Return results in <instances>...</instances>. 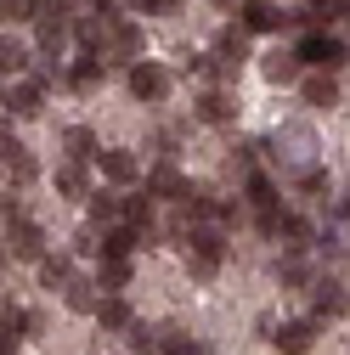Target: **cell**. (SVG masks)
<instances>
[{"label":"cell","instance_id":"6da1fadb","mask_svg":"<svg viewBox=\"0 0 350 355\" xmlns=\"http://www.w3.org/2000/svg\"><path fill=\"white\" fill-rule=\"evenodd\" d=\"M272 164L283 175H305L317 164V130L311 124H283L277 136H272Z\"/></svg>","mask_w":350,"mask_h":355},{"label":"cell","instance_id":"7a4b0ae2","mask_svg":"<svg viewBox=\"0 0 350 355\" xmlns=\"http://www.w3.org/2000/svg\"><path fill=\"white\" fill-rule=\"evenodd\" d=\"M294 51L311 62V68H328V73H339V68H344V57H350L344 40H333V34H322V28H305V40H299Z\"/></svg>","mask_w":350,"mask_h":355},{"label":"cell","instance_id":"3957f363","mask_svg":"<svg viewBox=\"0 0 350 355\" xmlns=\"http://www.w3.org/2000/svg\"><path fill=\"white\" fill-rule=\"evenodd\" d=\"M260 232L277 237L283 248H311V243H317V237H311V220H299V214H288V209H266V214H260Z\"/></svg>","mask_w":350,"mask_h":355},{"label":"cell","instance_id":"277c9868","mask_svg":"<svg viewBox=\"0 0 350 355\" xmlns=\"http://www.w3.org/2000/svg\"><path fill=\"white\" fill-rule=\"evenodd\" d=\"M305 293H311V316H322V322H333V316L350 310V288H344L339 277H317Z\"/></svg>","mask_w":350,"mask_h":355},{"label":"cell","instance_id":"5b68a950","mask_svg":"<svg viewBox=\"0 0 350 355\" xmlns=\"http://www.w3.org/2000/svg\"><path fill=\"white\" fill-rule=\"evenodd\" d=\"M6 248H12V259L40 265V259H46V232H40L34 220H12V226H6Z\"/></svg>","mask_w":350,"mask_h":355},{"label":"cell","instance_id":"8992f818","mask_svg":"<svg viewBox=\"0 0 350 355\" xmlns=\"http://www.w3.org/2000/svg\"><path fill=\"white\" fill-rule=\"evenodd\" d=\"M0 153H6V187H12V192L34 187V175H40V164H34V153H28L23 141H12V130H6V141H0Z\"/></svg>","mask_w":350,"mask_h":355},{"label":"cell","instance_id":"52a82bcc","mask_svg":"<svg viewBox=\"0 0 350 355\" xmlns=\"http://www.w3.org/2000/svg\"><path fill=\"white\" fill-rule=\"evenodd\" d=\"M317 327H322V316H294V322H283L277 333H272V344L283 349V355H305L317 344Z\"/></svg>","mask_w":350,"mask_h":355},{"label":"cell","instance_id":"ba28073f","mask_svg":"<svg viewBox=\"0 0 350 355\" xmlns=\"http://www.w3.org/2000/svg\"><path fill=\"white\" fill-rule=\"evenodd\" d=\"M130 96L136 102H164L169 96V73L158 62H130Z\"/></svg>","mask_w":350,"mask_h":355},{"label":"cell","instance_id":"9c48e42d","mask_svg":"<svg viewBox=\"0 0 350 355\" xmlns=\"http://www.w3.org/2000/svg\"><path fill=\"white\" fill-rule=\"evenodd\" d=\"M46 91H51V85L40 79V73H34V79H17L12 91H6V113H12V119H34L40 107H46Z\"/></svg>","mask_w":350,"mask_h":355},{"label":"cell","instance_id":"30bf717a","mask_svg":"<svg viewBox=\"0 0 350 355\" xmlns=\"http://www.w3.org/2000/svg\"><path fill=\"white\" fill-rule=\"evenodd\" d=\"M97 169H102V181H113V187H136V181H142V164H136V153H119V147L97 153Z\"/></svg>","mask_w":350,"mask_h":355},{"label":"cell","instance_id":"8fae6325","mask_svg":"<svg viewBox=\"0 0 350 355\" xmlns=\"http://www.w3.org/2000/svg\"><path fill=\"white\" fill-rule=\"evenodd\" d=\"M102 57H108V62H142V28H136V23H113Z\"/></svg>","mask_w":350,"mask_h":355},{"label":"cell","instance_id":"7c38bea8","mask_svg":"<svg viewBox=\"0 0 350 355\" xmlns=\"http://www.w3.org/2000/svg\"><path fill=\"white\" fill-rule=\"evenodd\" d=\"M40 333V316L34 310H23V304H6L0 310V338H6V349H17L23 338H34Z\"/></svg>","mask_w":350,"mask_h":355},{"label":"cell","instance_id":"4fadbf2b","mask_svg":"<svg viewBox=\"0 0 350 355\" xmlns=\"http://www.w3.org/2000/svg\"><path fill=\"white\" fill-rule=\"evenodd\" d=\"M68 34H74V28H68L62 12H40V17H34V46H40V51H51V57H57V51L68 46Z\"/></svg>","mask_w":350,"mask_h":355},{"label":"cell","instance_id":"5bb4252c","mask_svg":"<svg viewBox=\"0 0 350 355\" xmlns=\"http://www.w3.org/2000/svg\"><path fill=\"white\" fill-rule=\"evenodd\" d=\"M243 23H249L254 34H277V28H288V23H294V12L272 6V0H249V6H243Z\"/></svg>","mask_w":350,"mask_h":355},{"label":"cell","instance_id":"9a60e30c","mask_svg":"<svg viewBox=\"0 0 350 355\" xmlns=\"http://www.w3.org/2000/svg\"><path fill=\"white\" fill-rule=\"evenodd\" d=\"M299 96H305V107H333V102H339V79H333L328 68H317V73L299 79Z\"/></svg>","mask_w":350,"mask_h":355},{"label":"cell","instance_id":"2e32d148","mask_svg":"<svg viewBox=\"0 0 350 355\" xmlns=\"http://www.w3.org/2000/svg\"><path fill=\"white\" fill-rule=\"evenodd\" d=\"M113 23H119V17H113V6H108V12H97V17H79V23H74V40H79L85 51H102V46H108V34H113Z\"/></svg>","mask_w":350,"mask_h":355},{"label":"cell","instance_id":"e0dca14e","mask_svg":"<svg viewBox=\"0 0 350 355\" xmlns=\"http://www.w3.org/2000/svg\"><path fill=\"white\" fill-rule=\"evenodd\" d=\"M102 282L97 277H74L68 288H62V304L74 310V316H97V304H102V293H97Z\"/></svg>","mask_w":350,"mask_h":355},{"label":"cell","instance_id":"ac0fdd59","mask_svg":"<svg viewBox=\"0 0 350 355\" xmlns=\"http://www.w3.org/2000/svg\"><path fill=\"white\" fill-rule=\"evenodd\" d=\"M97 327H102V333H130V327H136V310H130L119 293H102V304H97Z\"/></svg>","mask_w":350,"mask_h":355},{"label":"cell","instance_id":"d6986e66","mask_svg":"<svg viewBox=\"0 0 350 355\" xmlns=\"http://www.w3.org/2000/svg\"><path fill=\"white\" fill-rule=\"evenodd\" d=\"M102 73H108V57H102V51H85V57L68 68V91H97Z\"/></svg>","mask_w":350,"mask_h":355},{"label":"cell","instance_id":"ffe728a7","mask_svg":"<svg viewBox=\"0 0 350 355\" xmlns=\"http://www.w3.org/2000/svg\"><path fill=\"white\" fill-rule=\"evenodd\" d=\"M277 282H283V288H311V282H317V271H311V259H305V248H288V254L277 259Z\"/></svg>","mask_w":350,"mask_h":355},{"label":"cell","instance_id":"44dd1931","mask_svg":"<svg viewBox=\"0 0 350 355\" xmlns=\"http://www.w3.org/2000/svg\"><path fill=\"white\" fill-rule=\"evenodd\" d=\"M198 119H203V124H232V119H238V102L226 96V85H215V91L198 96Z\"/></svg>","mask_w":350,"mask_h":355},{"label":"cell","instance_id":"7402d4cb","mask_svg":"<svg viewBox=\"0 0 350 355\" xmlns=\"http://www.w3.org/2000/svg\"><path fill=\"white\" fill-rule=\"evenodd\" d=\"M243 203L254 209V214H266V209H277V181H272V175H243Z\"/></svg>","mask_w":350,"mask_h":355},{"label":"cell","instance_id":"603a6c76","mask_svg":"<svg viewBox=\"0 0 350 355\" xmlns=\"http://www.w3.org/2000/svg\"><path fill=\"white\" fill-rule=\"evenodd\" d=\"M350 6H344V0H305V12H294V23L299 28H328L333 17H344Z\"/></svg>","mask_w":350,"mask_h":355},{"label":"cell","instance_id":"cb8c5ba5","mask_svg":"<svg viewBox=\"0 0 350 355\" xmlns=\"http://www.w3.org/2000/svg\"><path fill=\"white\" fill-rule=\"evenodd\" d=\"M142 243H147V232L130 226V220H124V226H113V232H102V254H124V259H130Z\"/></svg>","mask_w":350,"mask_h":355},{"label":"cell","instance_id":"d4e9b609","mask_svg":"<svg viewBox=\"0 0 350 355\" xmlns=\"http://www.w3.org/2000/svg\"><path fill=\"white\" fill-rule=\"evenodd\" d=\"M74 282V254H46V259H40V288H68Z\"/></svg>","mask_w":350,"mask_h":355},{"label":"cell","instance_id":"484cf974","mask_svg":"<svg viewBox=\"0 0 350 355\" xmlns=\"http://www.w3.org/2000/svg\"><path fill=\"white\" fill-rule=\"evenodd\" d=\"M57 192L62 198H91V175H85V158H68L57 169Z\"/></svg>","mask_w":350,"mask_h":355},{"label":"cell","instance_id":"4316f807","mask_svg":"<svg viewBox=\"0 0 350 355\" xmlns=\"http://www.w3.org/2000/svg\"><path fill=\"white\" fill-rule=\"evenodd\" d=\"M299 68H305L299 51H272V57H266V79H272V85H294V79H305Z\"/></svg>","mask_w":350,"mask_h":355},{"label":"cell","instance_id":"83f0119b","mask_svg":"<svg viewBox=\"0 0 350 355\" xmlns=\"http://www.w3.org/2000/svg\"><path fill=\"white\" fill-rule=\"evenodd\" d=\"M85 203H91V226H97V232H113L119 220H124V203H119V198H108V192H91Z\"/></svg>","mask_w":350,"mask_h":355},{"label":"cell","instance_id":"f1b7e54d","mask_svg":"<svg viewBox=\"0 0 350 355\" xmlns=\"http://www.w3.org/2000/svg\"><path fill=\"white\" fill-rule=\"evenodd\" d=\"M181 187H187V181H181V169H175V158H158V169L147 175V192H153V198H175Z\"/></svg>","mask_w":350,"mask_h":355},{"label":"cell","instance_id":"f546056e","mask_svg":"<svg viewBox=\"0 0 350 355\" xmlns=\"http://www.w3.org/2000/svg\"><path fill=\"white\" fill-rule=\"evenodd\" d=\"M124 220H130V226H142V232H147V243H153V237H158V220H153V192L124 198Z\"/></svg>","mask_w":350,"mask_h":355},{"label":"cell","instance_id":"4dcf8cb0","mask_svg":"<svg viewBox=\"0 0 350 355\" xmlns=\"http://www.w3.org/2000/svg\"><path fill=\"white\" fill-rule=\"evenodd\" d=\"M249 23H226L221 34H215V51H221V57H249Z\"/></svg>","mask_w":350,"mask_h":355},{"label":"cell","instance_id":"1f68e13d","mask_svg":"<svg viewBox=\"0 0 350 355\" xmlns=\"http://www.w3.org/2000/svg\"><path fill=\"white\" fill-rule=\"evenodd\" d=\"M97 282H102V293H119V288L130 282V265H124V254H102V265H97Z\"/></svg>","mask_w":350,"mask_h":355},{"label":"cell","instance_id":"d6a6232c","mask_svg":"<svg viewBox=\"0 0 350 355\" xmlns=\"http://www.w3.org/2000/svg\"><path fill=\"white\" fill-rule=\"evenodd\" d=\"M62 147H68V158H85V164L97 158V136H91L85 124H68V130H62Z\"/></svg>","mask_w":350,"mask_h":355},{"label":"cell","instance_id":"836d02e7","mask_svg":"<svg viewBox=\"0 0 350 355\" xmlns=\"http://www.w3.org/2000/svg\"><path fill=\"white\" fill-rule=\"evenodd\" d=\"M0 68H6V73H23L28 68V46H23V40H0Z\"/></svg>","mask_w":350,"mask_h":355},{"label":"cell","instance_id":"e575fe53","mask_svg":"<svg viewBox=\"0 0 350 355\" xmlns=\"http://www.w3.org/2000/svg\"><path fill=\"white\" fill-rule=\"evenodd\" d=\"M187 271H192V282H209L215 271H221V254H198V248H192V254H187Z\"/></svg>","mask_w":350,"mask_h":355},{"label":"cell","instance_id":"d590c367","mask_svg":"<svg viewBox=\"0 0 350 355\" xmlns=\"http://www.w3.org/2000/svg\"><path fill=\"white\" fill-rule=\"evenodd\" d=\"M238 68H243V57H221V51L209 57V73H215V85H238Z\"/></svg>","mask_w":350,"mask_h":355},{"label":"cell","instance_id":"8d00e7d4","mask_svg":"<svg viewBox=\"0 0 350 355\" xmlns=\"http://www.w3.org/2000/svg\"><path fill=\"white\" fill-rule=\"evenodd\" d=\"M0 17L6 23H28V17H40V0H0Z\"/></svg>","mask_w":350,"mask_h":355},{"label":"cell","instance_id":"74e56055","mask_svg":"<svg viewBox=\"0 0 350 355\" xmlns=\"http://www.w3.org/2000/svg\"><path fill=\"white\" fill-rule=\"evenodd\" d=\"M294 181H299V192H311V198H322V192H328V169H322V164H311L305 175H294Z\"/></svg>","mask_w":350,"mask_h":355},{"label":"cell","instance_id":"f35d334b","mask_svg":"<svg viewBox=\"0 0 350 355\" xmlns=\"http://www.w3.org/2000/svg\"><path fill=\"white\" fill-rule=\"evenodd\" d=\"M130 6H136L142 17H153V12H158V17H175V12L187 6V0H130Z\"/></svg>","mask_w":350,"mask_h":355},{"label":"cell","instance_id":"ab89813d","mask_svg":"<svg viewBox=\"0 0 350 355\" xmlns=\"http://www.w3.org/2000/svg\"><path fill=\"white\" fill-rule=\"evenodd\" d=\"M74 254H102V243H97V226H85V232L74 237Z\"/></svg>","mask_w":350,"mask_h":355},{"label":"cell","instance_id":"60d3db41","mask_svg":"<svg viewBox=\"0 0 350 355\" xmlns=\"http://www.w3.org/2000/svg\"><path fill=\"white\" fill-rule=\"evenodd\" d=\"M12 220H28V209H23V198L6 192V226H12Z\"/></svg>","mask_w":350,"mask_h":355},{"label":"cell","instance_id":"b9f144b4","mask_svg":"<svg viewBox=\"0 0 350 355\" xmlns=\"http://www.w3.org/2000/svg\"><path fill=\"white\" fill-rule=\"evenodd\" d=\"M175 355H215L203 338H181V349H175Z\"/></svg>","mask_w":350,"mask_h":355},{"label":"cell","instance_id":"7bdbcfd3","mask_svg":"<svg viewBox=\"0 0 350 355\" xmlns=\"http://www.w3.org/2000/svg\"><path fill=\"white\" fill-rule=\"evenodd\" d=\"M215 6H221V12H232V6H249V0H215Z\"/></svg>","mask_w":350,"mask_h":355},{"label":"cell","instance_id":"ee69618b","mask_svg":"<svg viewBox=\"0 0 350 355\" xmlns=\"http://www.w3.org/2000/svg\"><path fill=\"white\" fill-rule=\"evenodd\" d=\"M108 6H113V0H97V12H108Z\"/></svg>","mask_w":350,"mask_h":355},{"label":"cell","instance_id":"f6af8a7d","mask_svg":"<svg viewBox=\"0 0 350 355\" xmlns=\"http://www.w3.org/2000/svg\"><path fill=\"white\" fill-rule=\"evenodd\" d=\"M6 355H17V349H6Z\"/></svg>","mask_w":350,"mask_h":355}]
</instances>
